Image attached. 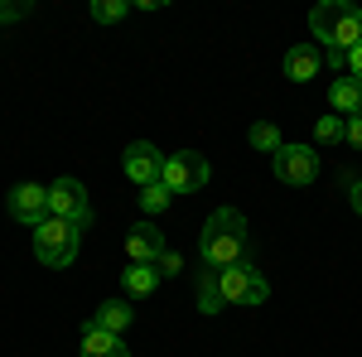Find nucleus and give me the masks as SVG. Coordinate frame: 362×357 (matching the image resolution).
<instances>
[{
	"label": "nucleus",
	"mask_w": 362,
	"mask_h": 357,
	"mask_svg": "<svg viewBox=\"0 0 362 357\" xmlns=\"http://www.w3.org/2000/svg\"><path fill=\"white\" fill-rule=\"evenodd\" d=\"M198 251H203V266L208 271L242 266L247 261V218L237 208H218L213 218L203 222V232H198Z\"/></svg>",
	"instance_id": "obj_1"
},
{
	"label": "nucleus",
	"mask_w": 362,
	"mask_h": 357,
	"mask_svg": "<svg viewBox=\"0 0 362 357\" xmlns=\"http://www.w3.org/2000/svg\"><path fill=\"white\" fill-rule=\"evenodd\" d=\"M309 29H314V39H324V49L353 54L362 44V10L348 0H324L309 10Z\"/></svg>",
	"instance_id": "obj_2"
},
{
	"label": "nucleus",
	"mask_w": 362,
	"mask_h": 357,
	"mask_svg": "<svg viewBox=\"0 0 362 357\" xmlns=\"http://www.w3.org/2000/svg\"><path fill=\"white\" fill-rule=\"evenodd\" d=\"M78 242H83V232H78L73 222H63V218H44L34 227V256H39L44 266H54V271H63V266L78 261Z\"/></svg>",
	"instance_id": "obj_3"
},
{
	"label": "nucleus",
	"mask_w": 362,
	"mask_h": 357,
	"mask_svg": "<svg viewBox=\"0 0 362 357\" xmlns=\"http://www.w3.org/2000/svg\"><path fill=\"white\" fill-rule=\"evenodd\" d=\"M218 285H223V300L227 304H242V309H256V304L271 300V285L261 280V271H251L247 261H242V266L218 271Z\"/></svg>",
	"instance_id": "obj_4"
},
{
	"label": "nucleus",
	"mask_w": 362,
	"mask_h": 357,
	"mask_svg": "<svg viewBox=\"0 0 362 357\" xmlns=\"http://www.w3.org/2000/svg\"><path fill=\"white\" fill-rule=\"evenodd\" d=\"M208 155H198V150H179V155H169L165 160V174H160V184L169 193H198L208 184Z\"/></svg>",
	"instance_id": "obj_5"
},
{
	"label": "nucleus",
	"mask_w": 362,
	"mask_h": 357,
	"mask_svg": "<svg viewBox=\"0 0 362 357\" xmlns=\"http://www.w3.org/2000/svg\"><path fill=\"white\" fill-rule=\"evenodd\" d=\"M49 218H63L73 222L78 232L92 227V198L78 179H54V189H49Z\"/></svg>",
	"instance_id": "obj_6"
},
{
	"label": "nucleus",
	"mask_w": 362,
	"mask_h": 357,
	"mask_svg": "<svg viewBox=\"0 0 362 357\" xmlns=\"http://www.w3.org/2000/svg\"><path fill=\"white\" fill-rule=\"evenodd\" d=\"M271 165H276L280 184H295V189H305V184L319 179V155H314V145H280L276 155H271Z\"/></svg>",
	"instance_id": "obj_7"
},
{
	"label": "nucleus",
	"mask_w": 362,
	"mask_h": 357,
	"mask_svg": "<svg viewBox=\"0 0 362 357\" xmlns=\"http://www.w3.org/2000/svg\"><path fill=\"white\" fill-rule=\"evenodd\" d=\"M121 165H126V179H131V184L150 189V184H160V174H165V155H160L150 140H131L126 155H121Z\"/></svg>",
	"instance_id": "obj_8"
},
{
	"label": "nucleus",
	"mask_w": 362,
	"mask_h": 357,
	"mask_svg": "<svg viewBox=\"0 0 362 357\" xmlns=\"http://www.w3.org/2000/svg\"><path fill=\"white\" fill-rule=\"evenodd\" d=\"M10 218L39 227V222L49 218V189L44 184H15L10 189Z\"/></svg>",
	"instance_id": "obj_9"
},
{
	"label": "nucleus",
	"mask_w": 362,
	"mask_h": 357,
	"mask_svg": "<svg viewBox=\"0 0 362 357\" xmlns=\"http://www.w3.org/2000/svg\"><path fill=\"white\" fill-rule=\"evenodd\" d=\"M160 251H165V232H160L155 222H136V227L126 232V256H131V266H155Z\"/></svg>",
	"instance_id": "obj_10"
},
{
	"label": "nucleus",
	"mask_w": 362,
	"mask_h": 357,
	"mask_svg": "<svg viewBox=\"0 0 362 357\" xmlns=\"http://www.w3.org/2000/svg\"><path fill=\"white\" fill-rule=\"evenodd\" d=\"M319 68H324V54H319L314 44H295V49L285 54V78H290V83H309V78H319Z\"/></svg>",
	"instance_id": "obj_11"
},
{
	"label": "nucleus",
	"mask_w": 362,
	"mask_h": 357,
	"mask_svg": "<svg viewBox=\"0 0 362 357\" xmlns=\"http://www.w3.org/2000/svg\"><path fill=\"white\" fill-rule=\"evenodd\" d=\"M83 357H131V348H126L116 333L97 329V324L87 319V324H83Z\"/></svg>",
	"instance_id": "obj_12"
},
{
	"label": "nucleus",
	"mask_w": 362,
	"mask_h": 357,
	"mask_svg": "<svg viewBox=\"0 0 362 357\" xmlns=\"http://www.w3.org/2000/svg\"><path fill=\"white\" fill-rule=\"evenodd\" d=\"M329 102H334V111L343 116V121L362 116V83L358 78H338V83L329 87Z\"/></svg>",
	"instance_id": "obj_13"
},
{
	"label": "nucleus",
	"mask_w": 362,
	"mask_h": 357,
	"mask_svg": "<svg viewBox=\"0 0 362 357\" xmlns=\"http://www.w3.org/2000/svg\"><path fill=\"white\" fill-rule=\"evenodd\" d=\"M92 324L121 338V333L131 329V304H126V300H107V304H97V314H92Z\"/></svg>",
	"instance_id": "obj_14"
},
{
	"label": "nucleus",
	"mask_w": 362,
	"mask_h": 357,
	"mask_svg": "<svg viewBox=\"0 0 362 357\" xmlns=\"http://www.w3.org/2000/svg\"><path fill=\"white\" fill-rule=\"evenodd\" d=\"M121 285H126L131 300H145V295H155L160 271H155V266H126V271H121Z\"/></svg>",
	"instance_id": "obj_15"
},
{
	"label": "nucleus",
	"mask_w": 362,
	"mask_h": 357,
	"mask_svg": "<svg viewBox=\"0 0 362 357\" xmlns=\"http://www.w3.org/2000/svg\"><path fill=\"white\" fill-rule=\"evenodd\" d=\"M198 309H203V314H223V309H227L223 285H218V271H203V275H198Z\"/></svg>",
	"instance_id": "obj_16"
},
{
	"label": "nucleus",
	"mask_w": 362,
	"mask_h": 357,
	"mask_svg": "<svg viewBox=\"0 0 362 357\" xmlns=\"http://www.w3.org/2000/svg\"><path fill=\"white\" fill-rule=\"evenodd\" d=\"M314 140H319V145L348 140V121H343V116H319V121H314Z\"/></svg>",
	"instance_id": "obj_17"
},
{
	"label": "nucleus",
	"mask_w": 362,
	"mask_h": 357,
	"mask_svg": "<svg viewBox=\"0 0 362 357\" xmlns=\"http://www.w3.org/2000/svg\"><path fill=\"white\" fill-rule=\"evenodd\" d=\"M169 198H174V193H169L165 184H150V189H140V208L155 218V213H165V208H169Z\"/></svg>",
	"instance_id": "obj_18"
},
{
	"label": "nucleus",
	"mask_w": 362,
	"mask_h": 357,
	"mask_svg": "<svg viewBox=\"0 0 362 357\" xmlns=\"http://www.w3.org/2000/svg\"><path fill=\"white\" fill-rule=\"evenodd\" d=\"M126 10H131L126 0H92V20H97V25H116Z\"/></svg>",
	"instance_id": "obj_19"
},
{
	"label": "nucleus",
	"mask_w": 362,
	"mask_h": 357,
	"mask_svg": "<svg viewBox=\"0 0 362 357\" xmlns=\"http://www.w3.org/2000/svg\"><path fill=\"white\" fill-rule=\"evenodd\" d=\"M251 145H256V150H271V155H276L285 140H280L276 126H266V121H261V126H251Z\"/></svg>",
	"instance_id": "obj_20"
},
{
	"label": "nucleus",
	"mask_w": 362,
	"mask_h": 357,
	"mask_svg": "<svg viewBox=\"0 0 362 357\" xmlns=\"http://www.w3.org/2000/svg\"><path fill=\"white\" fill-rule=\"evenodd\" d=\"M29 10H34L29 0H0V25H15V20H25Z\"/></svg>",
	"instance_id": "obj_21"
},
{
	"label": "nucleus",
	"mask_w": 362,
	"mask_h": 357,
	"mask_svg": "<svg viewBox=\"0 0 362 357\" xmlns=\"http://www.w3.org/2000/svg\"><path fill=\"white\" fill-rule=\"evenodd\" d=\"M155 271H160V275H179V271H184V256H179V251H160V261H155Z\"/></svg>",
	"instance_id": "obj_22"
},
{
	"label": "nucleus",
	"mask_w": 362,
	"mask_h": 357,
	"mask_svg": "<svg viewBox=\"0 0 362 357\" xmlns=\"http://www.w3.org/2000/svg\"><path fill=\"white\" fill-rule=\"evenodd\" d=\"M348 203H353V213L362 218V179H353V184H348Z\"/></svg>",
	"instance_id": "obj_23"
},
{
	"label": "nucleus",
	"mask_w": 362,
	"mask_h": 357,
	"mask_svg": "<svg viewBox=\"0 0 362 357\" xmlns=\"http://www.w3.org/2000/svg\"><path fill=\"white\" fill-rule=\"evenodd\" d=\"M324 63H329V68H348V54H343V49H324Z\"/></svg>",
	"instance_id": "obj_24"
},
{
	"label": "nucleus",
	"mask_w": 362,
	"mask_h": 357,
	"mask_svg": "<svg viewBox=\"0 0 362 357\" xmlns=\"http://www.w3.org/2000/svg\"><path fill=\"white\" fill-rule=\"evenodd\" d=\"M348 145H358V150H362V116L348 121Z\"/></svg>",
	"instance_id": "obj_25"
},
{
	"label": "nucleus",
	"mask_w": 362,
	"mask_h": 357,
	"mask_svg": "<svg viewBox=\"0 0 362 357\" xmlns=\"http://www.w3.org/2000/svg\"><path fill=\"white\" fill-rule=\"evenodd\" d=\"M348 73H353V78H358V83H362V44H358V49H353V54H348Z\"/></svg>",
	"instance_id": "obj_26"
}]
</instances>
